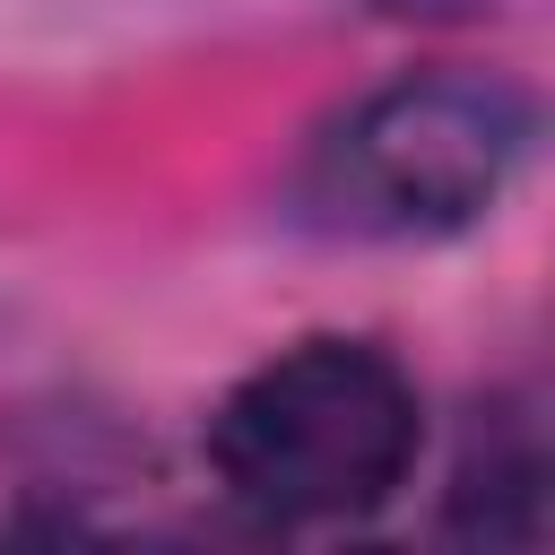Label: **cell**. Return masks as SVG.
<instances>
[{"label":"cell","instance_id":"obj_1","mask_svg":"<svg viewBox=\"0 0 555 555\" xmlns=\"http://www.w3.org/2000/svg\"><path fill=\"white\" fill-rule=\"evenodd\" d=\"M208 460L251 520H364L416 460V390L364 338H304L225 390L208 416Z\"/></svg>","mask_w":555,"mask_h":555},{"label":"cell","instance_id":"obj_2","mask_svg":"<svg viewBox=\"0 0 555 555\" xmlns=\"http://www.w3.org/2000/svg\"><path fill=\"white\" fill-rule=\"evenodd\" d=\"M529 147V95L494 69H425L364 95L312 165V199L347 234H460Z\"/></svg>","mask_w":555,"mask_h":555},{"label":"cell","instance_id":"obj_3","mask_svg":"<svg viewBox=\"0 0 555 555\" xmlns=\"http://www.w3.org/2000/svg\"><path fill=\"white\" fill-rule=\"evenodd\" d=\"M546 520V451L529 425H494V442H477L460 460L451 486V529L477 546H529Z\"/></svg>","mask_w":555,"mask_h":555}]
</instances>
